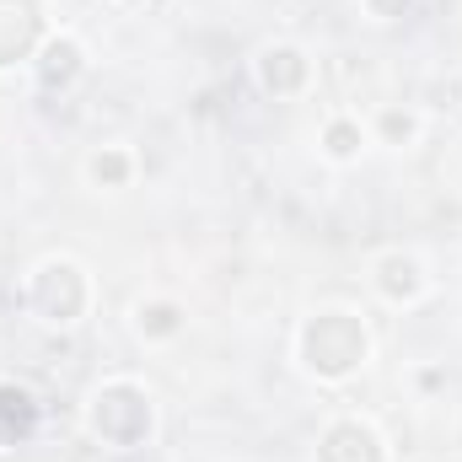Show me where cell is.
<instances>
[{
	"label": "cell",
	"mask_w": 462,
	"mask_h": 462,
	"mask_svg": "<svg viewBox=\"0 0 462 462\" xmlns=\"http://www.w3.org/2000/svg\"><path fill=\"white\" fill-rule=\"evenodd\" d=\"M365 355V328L349 312H328L307 328V365L323 376H345L349 365H360Z\"/></svg>",
	"instance_id": "1"
},
{
	"label": "cell",
	"mask_w": 462,
	"mask_h": 462,
	"mask_svg": "<svg viewBox=\"0 0 462 462\" xmlns=\"http://www.w3.org/2000/svg\"><path fill=\"white\" fill-rule=\"evenodd\" d=\"M92 425H97L103 441H114V447H134V441H145V430H151V403H145V393L129 387V382L103 387L97 403H92Z\"/></svg>",
	"instance_id": "2"
},
{
	"label": "cell",
	"mask_w": 462,
	"mask_h": 462,
	"mask_svg": "<svg viewBox=\"0 0 462 462\" xmlns=\"http://www.w3.org/2000/svg\"><path fill=\"white\" fill-rule=\"evenodd\" d=\"M32 301H38L43 318L70 323V318L81 312V301H87V285H81L76 263H49V269L38 274V285H32Z\"/></svg>",
	"instance_id": "3"
},
{
	"label": "cell",
	"mask_w": 462,
	"mask_h": 462,
	"mask_svg": "<svg viewBox=\"0 0 462 462\" xmlns=\"http://www.w3.org/2000/svg\"><path fill=\"white\" fill-rule=\"evenodd\" d=\"M38 43V0H0V65Z\"/></svg>",
	"instance_id": "4"
},
{
	"label": "cell",
	"mask_w": 462,
	"mask_h": 462,
	"mask_svg": "<svg viewBox=\"0 0 462 462\" xmlns=\"http://www.w3.org/2000/svg\"><path fill=\"white\" fill-rule=\"evenodd\" d=\"M32 425H38V403H32V393L5 382V387H0V447L27 441V436H32Z\"/></svg>",
	"instance_id": "5"
},
{
	"label": "cell",
	"mask_w": 462,
	"mask_h": 462,
	"mask_svg": "<svg viewBox=\"0 0 462 462\" xmlns=\"http://www.w3.org/2000/svg\"><path fill=\"white\" fill-rule=\"evenodd\" d=\"M323 462H382V447H376V436L365 430V425H334L328 436H323Z\"/></svg>",
	"instance_id": "6"
},
{
	"label": "cell",
	"mask_w": 462,
	"mask_h": 462,
	"mask_svg": "<svg viewBox=\"0 0 462 462\" xmlns=\"http://www.w3.org/2000/svg\"><path fill=\"white\" fill-rule=\"evenodd\" d=\"M301 76H307V60H301L296 49H269V54H263V87H269V92H296Z\"/></svg>",
	"instance_id": "7"
},
{
	"label": "cell",
	"mask_w": 462,
	"mask_h": 462,
	"mask_svg": "<svg viewBox=\"0 0 462 462\" xmlns=\"http://www.w3.org/2000/svg\"><path fill=\"white\" fill-rule=\"evenodd\" d=\"M43 87H70L76 76H81V49L70 43V38H60V43H49L43 49Z\"/></svg>",
	"instance_id": "8"
},
{
	"label": "cell",
	"mask_w": 462,
	"mask_h": 462,
	"mask_svg": "<svg viewBox=\"0 0 462 462\" xmlns=\"http://www.w3.org/2000/svg\"><path fill=\"white\" fill-rule=\"evenodd\" d=\"M382 291L393 296V301H409L414 291H420V269H414V258H382Z\"/></svg>",
	"instance_id": "9"
},
{
	"label": "cell",
	"mask_w": 462,
	"mask_h": 462,
	"mask_svg": "<svg viewBox=\"0 0 462 462\" xmlns=\"http://www.w3.org/2000/svg\"><path fill=\"white\" fill-rule=\"evenodd\" d=\"M140 328H145V334H172V328H178V307H172V301L140 307Z\"/></svg>",
	"instance_id": "10"
},
{
	"label": "cell",
	"mask_w": 462,
	"mask_h": 462,
	"mask_svg": "<svg viewBox=\"0 0 462 462\" xmlns=\"http://www.w3.org/2000/svg\"><path fill=\"white\" fill-rule=\"evenodd\" d=\"M92 178H97V183H108V189H118V183L129 178V156H118V151L97 156V162H92Z\"/></svg>",
	"instance_id": "11"
},
{
	"label": "cell",
	"mask_w": 462,
	"mask_h": 462,
	"mask_svg": "<svg viewBox=\"0 0 462 462\" xmlns=\"http://www.w3.org/2000/svg\"><path fill=\"white\" fill-rule=\"evenodd\" d=\"M328 151H334V156H355V151H360V129L345 124V118L328 124Z\"/></svg>",
	"instance_id": "12"
},
{
	"label": "cell",
	"mask_w": 462,
	"mask_h": 462,
	"mask_svg": "<svg viewBox=\"0 0 462 462\" xmlns=\"http://www.w3.org/2000/svg\"><path fill=\"white\" fill-rule=\"evenodd\" d=\"M371 11H376V16H403L409 0H371Z\"/></svg>",
	"instance_id": "13"
},
{
	"label": "cell",
	"mask_w": 462,
	"mask_h": 462,
	"mask_svg": "<svg viewBox=\"0 0 462 462\" xmlns=\"http://www.w3.org/2000/svg\"><path fill=\"white\" fill-rule=\"evenodd\" d=\"M409 129H414V118H409V114H387V134H393V140H398V134H409Z\"/></svg>",
	"instance_id": "14"
}]
</instances>
